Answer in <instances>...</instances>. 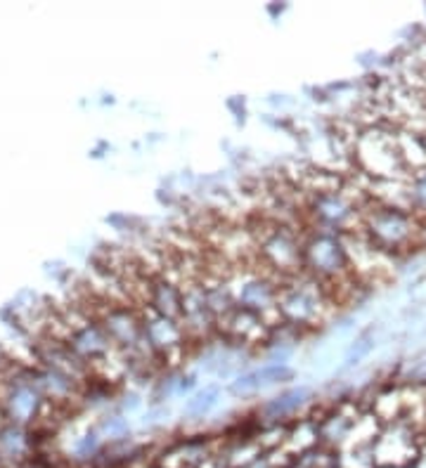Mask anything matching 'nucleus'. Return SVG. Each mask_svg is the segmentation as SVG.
<instances>
[{"instance_id": "nucleus-5", "label": "nucleus", "mask_w": 426, "mask_h": 468, "mask_svg": "<svg viewBox=\"0 0 426 468\" xmlns=\"http://www.w3.org/2000/svg\"><path fill=\"white\" fill-rule=\"evenodd\" d=\"M405 197H408V211L426 220V168L405 180Z\"/></svg>"}, {"instance_id": "nucleus-3", "label": "nucleus", "mask_w": 426, "mask_h": 468, "mask_svg": "<svg viewBox=\"0 0 426 468\" xmlns=\"http://www.w3.org/2000/svg\"><path fill=\"white\" fill-rule=\"evenodd\" d=\"M422 431L410 419H398L382 426V433L374 440L377 466L403 468L412 464L422 452Z\"/></svg>"}, {"instance_id": "nucleus-1", "label": "nucleus", "mask_w": 426, "mask_h": 468, "mask_svg": "<svg viewBox=\"0 0 426 468\" xmlns=\"http://www.w3.org/2000/svg\"><path fill=\"white\" fill-rule=\"evenodd\" d=\"M355 234L370 242L374 249L384 251L386 256H393V253L412 249L422 242L426 234V220L370 197Z\"/></svg>"}, {"instance_id": "nucleus-2", "label": "nucleus", "mask_w": 426, "mask_h": 468, "mask_svg": "<svg viewBox=\"0 0 426 468\" xmlns=\"http://www.w3.org/2000/svg\"><path fill=\"white\" fill-rule=\"evenodd\" d=\"M277 308L287 327H315L334 312V301L318 279L301 275L280 286Z\"/></svg>"}, {"instance_id": "nucleus-7", "label": "nucleus", "mask_w": 426, "mask_h": 468, "mask_svg": "<svg viewBox=\"0 0 426 468\" xmlns=\"http://www.w3.org/2000/svg\"><path fill=\"white\" fill-rule=\"evenodd\" d=\"M216 402H218V388L209 386V388H204L202 393H197L195 398L187 402V414H190V416H204V414H209L213 407H216Z\"/></svg>"}, {"instance_id": "nucleus-6", "label": "nucleus", "mask_w": 426, "mask_h": 468, "mask_svg": "<svg viewBox=\"0 0 426 468\" xmlns=\"http://www.w3.org/2000/svg\"><path fill=\"white\" fill-rule=\"evenodd\" d=\"M339 468H379L377 459H374V445L363 447H346V450L337 452Z\"/></svg>"}, {"instance_id": "nucleus-4", "label": "nucleus", "mask_w": 426, "mask_h": 468, "mask_svg": "<svg viewBox=\"0 0 426 468\" xmlns=\"http://www.w3.org/2000/svg\"><path fill=\"white\" fill-rule=\"evenodd\" d=\"M294 376V372L284 364H270V367L256 369V372L244 374L242 379H237L232 383V390L235 393H251V390H263L270 386H277V383H284Z\"/></svg>"}]
</instances>
